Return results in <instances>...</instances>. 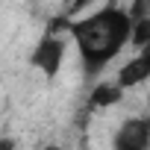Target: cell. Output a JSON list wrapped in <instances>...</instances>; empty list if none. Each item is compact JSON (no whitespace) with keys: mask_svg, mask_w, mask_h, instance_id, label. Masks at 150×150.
<instances>
[{"mask_svg":"<svg viewBox=\"0 0 150 150\" xmlns=\"http://www.w3.org/2000/svg\"><path fill=\"white\" fill-rule=\"evenodd\" d=\"M129 27H132L129 15L124 9H112V6L86 21L68 24L88 71H100L112 56L121 53V47L129 41Z\"/></svg>","mask_w":150,"mask_h":150,"instance_id":"cell-1","label":"cell"},{"mask_svg":"<svg viewBox=\"0 0 150 150\" xmlns=\"http://www.w3.org/2000/svg\"><path fill=\"white\" fill-rule=\"evenodd\" d=\"M62 56H65V41H62L59 35H47V38L35 47L33 65L41 68L44 77H56V71H59V65H62Z\"/></svg>","mask_w":150,"mask_h":150,"instance_id":"cell-2","label":"cell"},{"mask_svg":"<svg viewBox=\"0 0 150 150\" xmlns=\"http://www.w3.org/2000/svg\"><path fill=\"white\" fill-rule=\"evenodd\" d=\"M147 141H150V121L147 118H132L118 129L115 150H147Z\"/></svg>","mask_w":150,"mask_h":150,"instance_id":"cell-3","label":"cell"},{"mask_svg":"<svg viewBox=\"0 0 150 150\" xmlns=\"http://www.w3.org/2000/svg\"><path fill=\"white\" fill-rule=\"evenodd\" d=\"M147 77H150V65H147L144 56H138V59H132V62H127V65L121 68V74H118V86H121V88H132V86L144 83Z\"/></svg>","mask_w":150,"mask_h":150,"instance_id":"cell-4","label":"cell"},{"mask_svg":"<svg viewBox=\"0 0 150 150\" xmlns=\"http://www.w3.org/2000/svg\"><path fill=\"white\" fill-rule=\"evenodd\" d=\"M124 97V88L118 86V83H103V86H97L94 91H91V106H115L118 100Z\"/></svg>","mask_w":150,"mask_h":150,"instance_id":"cell-5","label":"cell"},{"mask_svg":"<svg viewBox=\"0 0 150 150\" xmlns=\"http://www.w3.org/2000/svg\"><path fill=\"white\" fill-rule=\"evenodd\" d=\"M129 41L135 47H144L150 41V18H141V21H132L129 27Z\"/></svg>","mask_w":150,"mask_h":150,"instance_id":"cell-6","label":"cell"},{"mask_svg":"<svg viewBox=\"0 0 150 150\" xmlns=\"http://www.w3.org/2000/svg\"><path fill=\"white\" fill-rule=\"evenodd\" d=\"M129 21H141V18H150V0H132L129 3Z\"/></svg>","mask_w":150,"mask_h":150,"instance_id":"cell-7","label":"cell"},{"mask_svg":"<svg viewBox=\"0 0 150 150\" xmlns=\"http://www.w3.org/2000/svg\"><path fill=\"white\" fill-rule=\"evenodd\" d=\"M0 150H15V144L9 138H0Z\"/></svg>","mask_w":150,"mask_h":150,"instance_id":"cell-8","label":"cell"},{"mask_svg":"<svg viewBox=\"0 0 150 150\" xmlns=\"http://www.w3.org/2000/svg\"><path fill=\"white\" fill-rule=\"evenodd\" d=\"M141 56H144V59H147V65H150V41L144 44V50H141Z\"/></svg>","mask_w":150,"mask_h":150,"instance_id":"cell-9","label":"cell"},{"mask_svg":"<svg viewBox=\"0 0 150 150\" xmlns=\"http://www.w3.org/2000/svg\"><path fill=\"white\" fill-rule=\"evenodd\" d=\"M147 150H150V141H147Z\"/></svg>","mask_w":150,"mask_h":150,"instance_id":"cell-10","label":"cell"},{"mask_svg":"<svg viewBox=\"0 0 150 150\" xmlns=\"http://www.w3.org/2000/svg\"><path fill=\"white\" fill-rule=\"evenodd\" d=\"M47 150H56V147H47Z\"/></svg>","mask_w":150,"mask_h":150,"instance_id":"cell-11","label":"cell"}]
</instances>
